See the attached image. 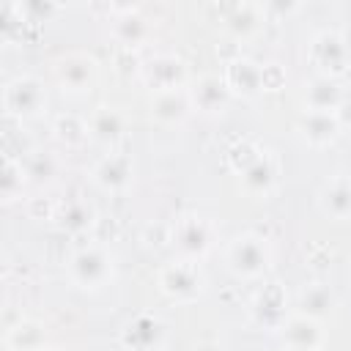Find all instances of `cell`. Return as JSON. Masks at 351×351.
<instances>
[{
    "mask_svg": "<svg viewBox=\"0 0 351 351\" xmlns=\"http://www.w3.org/2000/svg\"><path fill=\"white\" fill-rule=\"evenodd\" d=\"M66 271L80 291H101L115 277V258L101 241H88L69 255Z\"/></svg>",
    "mask_w": 351,
    "mask_h": 351,
    "instance_id": "cell-1",
    "label": "cell"
},
{
    "mask_svg": "<svg viewBox=\"0 0 351 351\" xmlns=\"http://www.w3.org/2000/svg\"><path fill=\"white\" fill-rule=\"evenodd\" d=\"M170 225V247L178 252V258L186 261H203L214 250L219 236L217 222L203 214H181Z\"/></svg>",
    "mask_w": 351,
    "mask_h": 351,
    "instance_id": "cell-2",
    "label": "cell"
},
{
    "mask_svg": "<svg viewBox=\"0 0 351 351\" xmlns=\"http://www.w3.org/2000/svg\"><path fill=\"white\" fill-rule=\"evenodd\" d=\"M225 266L239 280H261L271 266V247L258 233H239L225 247Z\"/></svg>",
    "mask_w": 351,
    "mask_h": 351,
    "instance_id": "cell-3",
    "label": "cell"
},
{
    "mask_svg": "<svg viewBox=\"0 0 351 351\" xmlns=\"http://www.w3.org/2000/svg\"><path fill=\"white\" fill-rule=\"evenodd\" d=\"M156 285L162 291L165 299L178 302V304H189L197 302L206 293V274L200 269V261H186V258H176L173 263H165L156 274Z\"/></svg>",
    "mask_w": 351,
    "mask_h": 351,
    "instance_id": "cell-4",
    "label": "cell"
},
{
    "mask_svg": "<svg viewBox=\"0 0 351 351\" xmlns=\"http://www.w3.org/2000/svg\"><path fill=\"white\" fill-rule=\"evenodd\" d=\"M49 107V93L41 77L36 74H16L3 88V110L8 118L30 121L44 115Z\"/></svg>",
    "mask_w": 351,
    "mask_h": 351,
    "instance_id": "cell-5",
    "label": "cell"
},
{
    "mask_svg": "<svg viewBox=\"0 0 351 351\" xmlns=\"http://www.w3.org/2000/svg\"><path fill=\"white\" fill-rule=\"evenodd\" d=\"M52 77L69 96H88L99 85V60L90 52L71 49L52 60Z\"/></svg>",
    "mask_w": 351,
    "mask_h": 351,
    "instance_id": "cell-6",
    "label": "cell"
},
{
    "mask_svg": "<svg viewBox=\"0 0 351 351\" xmlns=\"http://www.w3.org/2000/svg\"><path fill=\"white\" fill-rule=\"evenodd\" d=\"M307 60L315 74L340 80L351 69V49L346 47L340 30L324 27V30L313 33V38L307 44Z\"/></svg>",
    "mask_w": 351,
    "mask_h": 351,
    "instance_id": "cell-7",
    "label": "cell"
},
{
    "mask_svg": "<svg viewBox=\"0 0 351 351\" xmlns=\"http://www.w3.org/2000/svg\"><path fill=\"white\" fill-rule=\"evenodd\" d=\"M137 74H140V82H143L151 93L186 88V85L192 82L186 60H184L181 55H176V52H154L151 58L140 60Z\"/></svg>",
    "mask_w": 351,
    "mask_h": 351,
    "instance_id": "cell-8",
    "label": "cell"
},
{
    "mask_svg": "<svg viewBox=\"0 0 351 351\" xmlns=\"http://www.w3.org/2000/svg\"><path fill=\"white\" fill-rule=\"evenodd\" d=\"M250 321L261 329H271V332H280V326L285 324V318L291 315V307H288V293H285V285L277 282V280H269L263 282L255 296L250 299Z\"/></svg>",
    "mask_w": 351,
    "mask_h": 351,
    "instance_id": "cell-9",
    "label": "cell"
},
{
    "mask_svg": "<svg viewBox=\"0 0 351 351\" xmlns=\"http://www.w3.org/2000/svg\"><path fill=\"white\" fill-rule=\"evenodd\" d=\"M118 340L126 351H165L167 324L156 313H137L123 324Z\"/></svg>",
    "mask_w": 351,
    "mask_h": 351,
    "instance_id": "cell-10",
    "label": "cell"
},
{
    "mask_svg": "<svg viewBox=\"0 0 351 351\" xmlns=\"http://www.w3.org/2000/svg\"><path fill=\"white\" fill-rule=\"evenodd\" d=\"M107 11H110V36L115 44L132 52L151 41L154 27L140 14L137 5H107Z\"/></svg>",
    "mask_w": 351,
    "mask_h": 351,
    "instance_id": "cell-11",
    "label": "cell"
},
{
    "mask_svg": "<svg viewBox=\"0 0 351 351\" xmlns=\"http://www.w3.org/2000/svg\"><path fill=\"white\" fill-rule=\"evenodd\" d=\"M90 181L110 195H121L134 181V159L126 151H110L90 167Z\"/></svg>",
    "mask_w": 351,
    "mask_h": 351,
    "instance_id": "cell-12",
    "label": "cell"
},
{
    "mask_svg": "<svg viewBox=\"0 0 351 351\" xmlns=\"http://www.w3.org/2000/svg\"><path fill=\"white\" fill-rule=\"evenodd\" d=\"M208 8L219 11L222 30L228 33V38H233L239 44L252 38L266 19L261 3H228V5H208Z\"/></svg>",
    "mask_w": 351,
    "mask_h": 351,
    "instance_id": "cell-13",
    "label": "cell"
},
{
    "mask_svg": "<svg viewBox=\"0 0 351 351\" xmlns=\"http://www.w3.org/2000/svg\"><path fill=\"white\" fill-rule=\"evenodd\" d=\"M280 176H282V162H280L277 151L263 148L261 156L255 159V165H250L239 176V184H241L244 195H250V197H269L280 186Z\"/></svg>",
    "mask_w": 351,
    "mask_h": 351,
    "instance_id": "cell-14",
    "label": "cell"
},
{
    "mask_svg": "<svg viewBox=\"0 0 351 351\" xmlns=\"http://www.w3.org/2000/svg\"><path fill=\"white\" fill-rule=\"evenodd\" d=\"M280 337H282V348H296V351H324L326 346L324 321L310 318L304 313H291L280 326Z\"/></svg>",
    "mask_w": 351,
    "mask_h": 351,
    "instance_id": "cell-15",
    "label": "cell"
},
{
    "mask_svg": "<svg viewBox=\"0 0 351 351\" xmlns=\"http://www.w3.org/2000/svg\"><path fill=\"white\" fill-rule=\"evenodd\" d=\"M222 80L239 99H258L263 93V63L239 55L230 63H222Z\"/></svg>",
    "mask_w": 351,
    "mask_h": 351,
    "instance_id": "cell-16",
    "label": "cell"
},
{
    "mask_svg": "<svg viewBox=\"0 0 351 351\" xmlns=\"http://www.w3.org/2000/svg\"><path fill=\"white\" fill-rule=\"evenodd\" d=\"M186 88L192 96V107L203 115H222L233 101V93L225 85L222 74H200Z\"/></svg>",
    "mask_w": 351,
    "mask_h": 351,
    "instance_id": "cell-17",
    "label": "cell"
},
{
    "mask_svg": "<svg viewBox=\"0 0 351 351\" xmlns=\"http://www.w3.org/2000/svg\"><path fill=\"white\" fill-rule=\"evenodd\" d=\"M88 132L93 143L115 151L126 137V115L115 104H96L88 115Z\"/></svg>",
    "mask_w": 351,
    "mask_h": 351,
    "instance_id": "cell-18",
    "label": "cell"
},
{
    "mask_svg": "<svg viewBox=\"0 0 351 351\" xmlns=\"http://www.w3.org/2000/svg\"><path fill=\"white\" fill-rule=\"evenodd\" d=\"M148 112H151V121L159 123V126H181V123L195 112L189 88H176V90L151 93Z\"/></svg>",
    "mask_w": 351,
    "mask_h": 351,
    "instance_id": "cell-19",
    "label": "cell"
},
{
    "mask_svg": "<svg viewBox=\"0 0 351 351\" xmlns=\"http://www.w3.org/2000/svg\"><path fill=\"white\" fill-rule=\"evenodd\" d=\"M315 206L324 217L335 222L351 219V176H329L315 192Z\"/></svg>",
    "mask_w": 351,
    "mask_h": 351,
    "instance_id": "cell-20",
    "label": "cell"
},
{
    "mask_svg": "<svg viewBox=\"0 0 351 351\" xmlns=\"http://www.w3.org/2000/svg\"><path fill=\"white\" fill-rule=\"evenodd\" d=\"M343 104H346L343 88L332 77L313 74L302 85V107H304V112H337Z\"/></svg>",
    "mask_w": 351,
    "mask_h": 351,
    "instance_id": "cell-21",
    "label": "cell"
},
{
    "mask_svg": "<svg viewBox=\"0 0 351 351\" xmlns=\"http://www.w3.org/2000/svg\"><path fill=\"white\" fill-rule=\"evenodd\" d=\"M96 206L85 197H71V200H63L58 203V211H55V228L66 236H85L96 228Z\"/></svg>",
    "mask_w": 351,
    "mask_h": 351,
    "instance_id": "cell-22",
    "label": "cell"
},
{
    "mask_svg": "<svg viewBox=\"0 0 351 351\" xmlns=\"http://www.w3.org/2000/svg\"><path fill=\"white\" fill-rule=\"evenodd\" d=\"M340 129H343V123H340L337 112H302V118L296 123L299 137L313 148L332 145L340 137Z\"/></svg>",
    "mask_w": 351,
    "mask_h": 351,
    "instance_id": "cell-23",
    "label": "cell"
},
{
    "mask_svg": "<svg viewBox=\"0 0 351 351\" xmlns=\"http://www.w3.org/2000/svg\"><path fill=\"white\" fill-rule=\"evenodd\" d=\"M296 302H299V310H296V313H304V315L318 318V321H324L326 315H332V310H335V304H337L335 291L329 288V282H321V280L304 282Z\"/></svg>",
    "mask_w": 351,
    "mask_h": 351,
    "instance_id": "cell-24",
    "label": "cell"
},
{
    "mask_svg": "<svg viewBox=\"0 0 351 351\" xmlns=\"http://www.w3.org/2000/svg\"><path fill=\"white\" fill-rule=\"evenodd\" d=\"M8 351H41L47 348V326L36 318H19L5 332Z\"/></svg>",
    "mask_w": 351,
    "mask_h": 351,
    "instance_id": "cell-25",
    "label": "cell"
},
{
    "mask_svg": "<svg viewBox=\"0 0 351 351\" xmlns=\"http://www.w3.org/2000/svg\"><path fill=\"white\" fill-rule=\"evenodd\" d=\"M52 137L63 148H82L90 140L88 132V118L74 115V112H60L52 118Z\"/></svg>",
    "mask_w": 351,
    "mask_h": 351,
    "instance_id": "cell-26",
    "label": "cell"
},
{
    "mask_svg": "<svg viewBox=\"0 0 351 351\" xmlns=\"http://www.w3.org/2000/svg\"><path fill=\"white\" fill-rule=\"evenodd\" d=\"M25 173L33 186H49L63 173V159L52 151H33L25 159Z\"/></svg>",
    "mask_w": 351,
    "mask_h": 351,
    "instance_id": "cell-27",
    "label": "cell"
},
{
    "mask_svg": "<svg viewBox=\"0 0 351 351\" xmlns=\"http://www.w3.org/2000/svg\"><path fill=\"white\" fill-rule=\"evenodd\" d=\"M27 173H25V162L16 159L14 154L3 156V167H0V195L5 203H14L22 197L25 186H27Z\"/></svg>",
    "mask_w": 351,
    "mask_h": 351,
    "instance_id": "cell-28",
    "label": "cell"
},
{
    "mask_svg": "<svg viewBox=\"0 0 351 351\" xmlns=\"http://www.w3.org/2000/svg\"><path fill=\"white\" fill-rule=\"evenodd\" d=\"M261 145L258 143H252V140H236L228 151H225V159H228V167L233 170V173H244L250 165H255V159L261 156Z\"/></svg>",
    "mask_w": 351,
    "mask_h": 351,
    "instance_id": "cell-29",
    "label": "cell"
},
{
    "mask_svg": "<svg viewBox=\"0 0 351 351\" xmlns=\"http://www.w3.org/2000/svg\"><path fill=\"white\" fill-rule=\"evenodd\" d=\"M25 211H27L30 219H55L58 203L49 200V197L36 195V197H27V200H25Z\"/></svg>",
    "mask_w": 351,
    "mask_h": 351,
    "instance_id": "cell-30",
    "label": "cell"
},
{
    "mask_svg": "<svg viewBox=\"0 0 351 351\" xmlns=\"http://www.w3.org/2000/svg\"><path fill=\"white\" fill-rule=\"evenodd\" d=\"M288 74L282 71L280 63H263V93H274L280 88H285Z\"/></svg>",
    "mask_w": 351,
    "mask_h": 351,
    "instance_id": "cell-31",
    "label": "cell"
},
{
    "mask_svg": "<svg viewBox=\"0 0 351 351\" xmlns=\"http://www.w3.org/2000/svg\"><path fill=\"white\" fill-rule=\"evenodd\" d=\"M340 33H343V41H346V47L351 49V27H343Z\"/></svg>",
    "mask_w": 351,
    "mask_h": 351,
    "instance_id": "cell-32",
    "label": "cell"
},
{
    "mask_svg": "<svg viewBox=\"0 0 351 351\" xmlns=\"http://www.w3.org/2000/svg\"><path fill=\"white\" fill-rule=\"evenodd\" d=\"M41 351H63V348H58V346H47V348H41Z\"/></svg>",
    "mask_w": 351,
    "mask_h": 351,
    "instance_id": "cell-33",
    "label": "cell"
},
{
    "mask_svg": "<svg viewBox=\"0 0 351 351\" xmlns=\"http://www.w3.org/2000/svg\"><path fill=\"white\" fill-rule=\"evenodd\" d=\"M282 351H296V348H282Z\"/></svg>",
    "mask_w": 351,
    "mask_h": 351,
    "instance_id": "cell-34",
    "label": "cell"
},
{
    "mask_svg": "<svg viewBox=\"0 0 351 351\" xmlns=\"http://www.w3.org/2000/svg\"><path fill=\"white\" fill-rule=\"evenodd\" d=\"M348 277H351V271H348Z\"/></svg>",
    "mask_w": 351,
    "mask_h": 351,
    "instance_id": "cell-35",
    "label": "cell"
},
{
    "mask_svg": "<svg viewBox=\"0 0 351 351\" xmlns=\"http://www.w3.org/2000/svg\"><path fill=\"white\" fill-rule=\"evenodd\" d=\"M324 351H326V348H324Z\"/></svg>",
    "mask_w": 351,
    "mask_h": 351,
    "instance_id": "cell-36",
    "label": "cell"
}]
</instances>
